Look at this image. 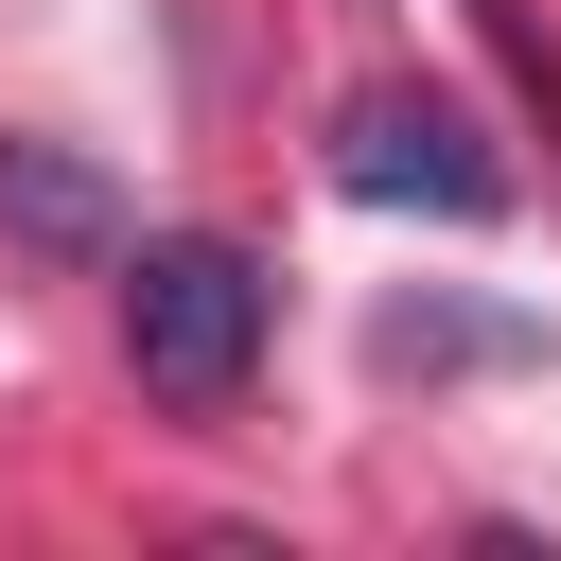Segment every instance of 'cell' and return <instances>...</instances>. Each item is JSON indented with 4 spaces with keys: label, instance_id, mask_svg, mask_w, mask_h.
<instances>
[{
    "label": "cell",
    "instance_id": "7a4b0ae2",
    "mask_svg": "<svg viewBox=\"0 0 561 561\" xmlns=\"http://www.w3.org/2000/svg\"><path fill=\"white\" fill-rule=\"evenodd\" d=\"M333 175L368 193V210H508V158H491V123L473 105H438V88H351L333 105Z\"/></svg>",
    "mask_w": 561,
    "mask_h": 561
},
{
    "label": "cell",
    "instance_id": "6da1fadb",
    "mask_svg": "<svg viewBox=\"0 0 561 561\" xmlns=\"http://www.w3.org/2000/svg\"><path fill=\"white\" fill-rule=\"evenodd\" d=\"M123 351H140L158 403H245V368H263V263L210 245V228L123 245Z\"/></svg>",
    "mask_w": 561,
    "mask_h": 561
}]
</instances>
